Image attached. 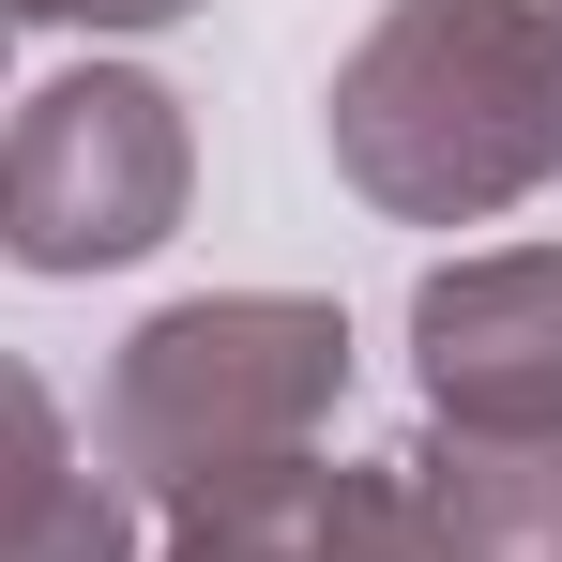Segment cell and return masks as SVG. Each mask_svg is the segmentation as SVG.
Returning <instances> with one entry per match:
<instances>
[{"mask_svg": "<svg viewBox=\"0 0 562 562\" xmlns=\"http://www.w3.org/2000/svg\"><path fill=\"white\" fill-rule=\"evenodd\" d=\"M319 137L366 213L486 228L562 183V15L548 0H380L335 61Z\"/></svg>", "mask_w": 562, "mask_h": 562, "instance_id": "6da1fadb", "label": "cell"}, {"mask_svg": "<svg viewBox=\"0 0 562 562\" xmlns=\"http://www.w3.org/2000/svg\"><path fill=\"white\" fill-rule=\"evenodd\" d=\"M335 395H350V319L319 289H198L122 335V366L92 395V471L122 502L183 517L274 457H319Z\"/></svg>", "mask_w": 562, "mask_h": 562, "instance_id": "7a4b0ae2", "label": "cell"}, {"mask_svg": "<svg viewBox=\"0 0 562 562\" xmlns=\"http://www.w3.org/2000/svg\"><path fill=\"white\" fill-rule=\"evenodd\" d=\"M183 198H198L183 92L137 61H61L0 122V259L15 274H122L183 228Z\"/></svg>", "mask_w": 562, "mask_h": 562, "instance_id": "3957f363", "label": "cell"}, {"mask_svg": "<svg viewBox=\"0 0 562 562\" xmlns=\"http://www.w3.org/2000/svg\"><path fill=\"white\" fill-rule=\"evenodd\" d=\"M426 426H562V244H486L411 289Z\"/></svg>", "mask_w": 562, "mask_h": 562, "instance_id": "277c9868", "label": "cell"}, {"mask_svg": "<svg viewBox=\"0 0 562 562\" xmlns=\"http://www.w3.org/2000/svg\"><path fill=\"white\" fill-rule=\"evenodd\" d=\"M153 562H457V548L426 532V502L395 486V457L380 471L274 457V471H244V486H213V502H183Z\"/></svg>", "mask_w": 562, "mask_h": 562, "instance_id": "5b68a950", "label": "cell"}, {"mask_svg": "<svg viewBox=\"0 0 562 562\" xmlns=\"http://www.w3.org/2000/svg\"><path fill=\"white\" fill-rule=\"evenodd\" d=\"M395 486L457 562H562V426H426Z\"/></svg>", "mask_w": 562, "mask_h": 562, "instance_id": "8992f818", "label": "cell"}, {"mask_svg": "<svg viewBox=\"0 0 562 562\" xmlns=\"http://www.w3.org/2000/svg\"><path fill=\"white\" fill-rule=\"evenodd\" d=\"M0 562H137V502L77 457V411L0 350Z\"/></svg>", "mask_w": 562, "mask_h": 562, "instance_id": "52a82bcc", "label": "cell"}, {"mask_svg": "<svg viewBox=\"0 0 562 562\" xmlns=\"http://www.w3.org/2000/svg\"><path fill=\"white\" fill-rule=\"evenodd\" d=\"M198 0H0V31H168Z\"/></svg>", "mask_w": 562, "mask_h": 562, "instance_id": "ba28073f", "label": "cell"}, {"mask_svg": "<svg viewBox=\"0 0 562 562\" xmlns=\"http://www.w3.org/2000/svg\"><path fill=\"white\" fill-rule=\"evenodd\" d=\"M0 46H15V31H0Z\"/></svg>", "mask_w": 562, "mask_h": 562, "instance_id": "9c48e42d", "label": "cell"}, {"mask_svg": "<svg viewBox=\"0 0 562 562\" xmlns=\"http://www.w3.org/2000/svg\"><path fill=\"white\" fill-rule=\"evenodd\" d=\"M548 15H562V0H548Z\"/></svg>", "mask_w": 562, "mask_h": 562, "instance_id": "30bf717a", "label": "cell"}]
</instances>
